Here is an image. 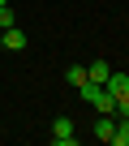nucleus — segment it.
Instances as JSON below:
<instances>
[{
  "mask_svg": "<svg viewBox=\"0 0 129 146\" xmlns=\"http://www.w3.org/2000/svg\"><path fill=\"white\" fill-rule=\"evenodd\" d=\"M52 142H56V146H73V142H78L69 116H56V120H52Z\"/></svg>",
  "mask_w": 129,
  "mask_h": 146,
  "instance_id": "1",
  "label": "nucleus"
},
{
  "mask_svg": "<svg viewBox=\"0 0 129 146\" xmlns=\"http://www.w3.org/2000/svg\"><path fill=\"white\" fill-rule=\"evenodd\" d=\"M103 90H108L112 99L129 95V73H108V82H103Z\"/></svg>",
  "mask_w": 129,
  "mask_h": 146,
  "instance_id": "2",
  "label": "nucleus"
},
{
  "mask_svg": "<svg viewBox=\"0 0 129 146\" xmlns=\"http://www.w3.org/2000/svg\"><path fill=\"white\" fill-rule=\"evenodd\" d=\"M0 43H5L9 52H26V43H30V39H26V30H17V26H9L5 35H0Z\"/></svg>",
  "mask_w": 129,
  "mask_h": 146,
  "instance_id": "3",
  "label": "nucleus"
},
{
  "mask_svg": "<svg viewBox=\"0 0 129 146\" xmlns=\"http://www.w3.org/2000/svg\"><path fill=\"white\" fill-rule=\"evenodd\" d=\"M108 73H112L108 60H90V64H86V82H99V86H103V82H108Z\"/></svg>",
  "mask_w": 129,
  "mask_h": 146,
  "instance_id": "4",
  "label": "nucleus"
},
{
  "mask_svg": "<svg viewBox=\"0 0 129 146\" xmlns=\"http://www.w3.org/2000/svg\"><path fill=\"white\" fill-rule=\"evenodd\" d=\"M112 129H116V120L99 112V120H95V137H99V142H112Z\"/></svg>",
  "mask_w": 129,
  "mask_h": 146,
  "instance_id": "5",
  "label": "nucleus"
},
{
  "mask_svg": "<svg viewBox=\"0 0 129 146\" xmlns=\"http://www.w3.org/2000/svg\"><path fill=\"white\" fill-rule=\"evenodd\" d=\"M90 108H95V112H103V116H112V112H116V99H112V95H108V90H99V95H95V103H90Z\"/></svg>",
  "mask_w": 129,
  "mask_h": 146,
  "instance_id": "6",
  "label": "nucleus"
},
{
  "mask_svg": "<svg viewBox=\"0 0 129 146\" xmlns=\"http://www.w3.org/2000/svg\"><path fill=\"white\" fill-rule=\"evenodd\" d=\"M112 146H129V116L116 120V129H112Z\"/></svg>",
  "mask_w": 129,
  "mask_h": 146,
  "instance_id": "7",
  "label": "nucleus"
},
{
  "mask_svg": "<svg viewBox=\"0 0 129 146\" xmlns=\"http://www.w3.org/2000/svg\"><path fill=\"white\" fill-rule=\"evenodd\" d=\"M64 78H69V86H82V82H86V64H69Z\"/></svg>",
  "mask_w": 129,
  "mask_h": 146,
  "instance_id": "8",
  "label": "nucleus"
},
{
  "mask_svg": "<svg viewBox=\"0 0 129 146\" xmlns=\"http://www.w3.org/2000/svg\"><path fill=\"white\" fill-rule=\"evenodd\" d=\"M9 26H13V9L5 5V9H0V30H9Z\"/></svg>",
  "mask_w": 129,
  "mask_h": 146,
  "instance_id": "9",
  "label": "nucleus"
},
{
  "mask_svg": "<svg viewBox=\"0 0 129 146\" xmlns=\"http://www.w3.org/2000/svg\"><path fill=\"white\" fill-rule=\"evenodd\" d=\"M116 112H120V116H129V95H120V99H116Z\"/></svg>",
  "mask_w": 129,
  "mask_h": 146,
  "instance_id": "10",
  "label": "nucleus"
},
{
  "mask_svg": "<svg viewBox=\"0 0 129 146\" xmlns=\"http://www.w3.org/2000/svg\"><path fill=\"white\" fill-rule=\"evenodd\" d=\"M5 5H9V0H0V9H5Z\"/></svg>",
  "mask_w": 129,
  "mask_h": 146,
  "instance_id": "11",
  "label": "nucleus"
}]
</instances>
